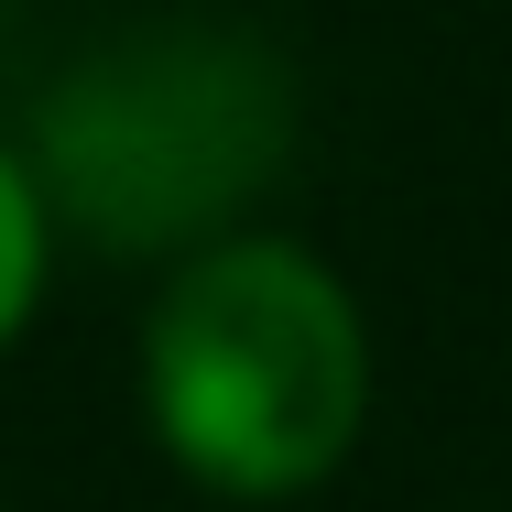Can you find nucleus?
Listing matches in <instances>:
<instances>
[{
	"label": "nucleus",
	"instance_id": "obj_3",
	"mask_svg": "<svg viewBox=\"0 0 512 512\" xmlns=\"http://www.w3.org/2000/svg\"><path fill=\"white\" fill-rule=\"evenodd\" d=\"M44 295V175L22 153H0V338Z\"/></svg>",
	"mask_w": 512,
	"mask_h": 512
},
{
	"label": "nucleus",
	"instance_id": "obj_2",
	"mask_svg": "<svg viewBox=\"0 0 512 512\" xmlns=\"http://www.w3.org/2000/svg\"><path fill=\"white\" fill-rule=\"evenodd\" d=\"M284 142H295L284 66L251 33H207V22H164L88 55L33 120V164L55 207L99 229L109 251L207 240L284 164Z\"/></svg>",
	"mask_w": 512,
	"mask_h": 512
},
{
	"label": "nucleus",
	"instance_id": "obj_1",
	"mask_svg": "<svg viewBox=\"0 0 512 512\" xmlns=\"http://www.w3.org/2000/svg\"><path fill=\"white\" fill-rule=\"evenodd\" d=\"M142 404L207 491L273 502L327 480L371 404V338L349 284L295 240L197 251L142 327Z\"/></svg>",
	"mask_w": 512,
	"mask_h": 512
}]
</instances>
